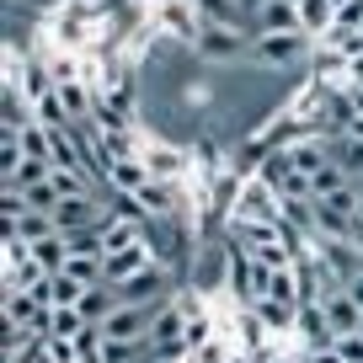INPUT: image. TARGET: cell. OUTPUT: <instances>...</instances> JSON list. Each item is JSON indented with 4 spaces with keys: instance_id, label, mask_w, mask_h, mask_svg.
I'll return each instance as SVG.
<instances>
[{
    "instance_id": "22",
    "label": "cell",
    "mask_w": 363,
    "mask_h": 363,
    "mask_svg": "<svg viewBox=\"0 0 363 363\" xmlns=\"http://www.w3.org/2000/svg\"><path fill=\"white\" fill-rule=\"evenodd\" d=\"M347 182H352L347 171H342L337 160H326V166H320L315 177H310V193H315V198H331V193H342V187H347Z\"/></svg>"
},
{
    "instance_id": "30",
    "label": "cell",
    "mask_w": 363,
    "mask_h": 363,
    "mask_svg": "<svg viewBox=\"0 0 363 363\" xmlns=\"http://www.w3.org/2000/svg\"><path fill=\"white\" fill-rule=\"evenodd\" d=\"M284 363H289V358H284Z\"/></svg>"
},
{
    "instance_id": "26",
    "label": "cell",
    "mask_w": 363,
    "mask_h": 363,
    "mask_svg": "<svg viewBox=\"0 0 363 363\" xmlns=\"http://www.w3.org/2000/svg\"><path fill=\"white\" fill-rule=\"evenodd\" d=\"M198 363H225V347H219V342H203V347H198Z\"/></svg>"
},
{
    "instance_id": "12",
    "label": "cell",
    "mask_w": 363,
    "mask_h": 363,
    "mask_svg": "<svg viewBox=\"0 0 363 363\" xmlns=\"http://www.w3.org/2000/svg\"><path fill=\"white\" fill-rule=\"evenodd\" d=\"M134 203H139V214H150V219H171L177 214V182H150Z\"/></svg>"
},
{
    "instance_id": "16",
    "label": "cell",
    "mask_w": 363,
    "mask_h": 363,
    "mask_svg": "<svg viewBox=\"0 0 363 363\" xmlns=\"http://www.w3.org/2000/svg\"><path fill=\"white\" fill-rule=\"evenodd\" d=\"M38 310H48V305H38L33 289H6V326H33Z\"/></svg>"
},
{
    "instance_id": "3",
    "label": "cell",
    "mask_w": 363,
    "mask_h": 363,
    "mask_svg": "<svg viewBox=\"0 0 363 363\" xmlns=\"http://www.w3.org/2000/svg\"><path fill=\"white\" fill-rule=\"evenodd\" d=\"M193 43H198L203 59H240V54H251L257 33H251V27H203Z\"/></svg>"
},
{
    "instance_id": "20",
    "label": "cell",
    "mask_w": 363,
    "mask_h": 363,
    "mask_svg": "<svg viewBox=\"0 0 363 363\" xmlns=\"http://www.w3.org/2000/svg\"><path fill=\"white\" fill-rule=\"evenodd\" d=\"M198 16H203V27H246L235 11V0H193Z\"/></svg>"
},
{
    "instance_id": "13",
    "label": "cell",
    "mask_w": 363,
    "mask_h": 363,
    "mask_svg": "<svg viewBox=\"0 0 363 363\" xmlns=\"http://www.w3.org/2000/svg\"><path fill=\"white\" fill-rule=\"evenodd\" d=\"M331 160H337V166L347 171L352 182H363V134H347V128H337V139H331Z\"/></svg>"
},
{
    "instance_id": "7",
    "label": "cell",
    "mask_w": 363,
    "mask_h": 363,
    "mask_svg": "<svg viewBox=\"0 0 363 363\" xmlns=\"http://www.w3.org/2000/svg\"><path fill=\"white\" fill-rule=\"evenodd\" d=\"M251 33H305V22H299V0H267L257 11V22H251Z\"/></svg>"
},
{
    "instance_id": "2",
    "label": "cell",
    "mask_w": 363,
    "mask_h": 363,
    "mask_svg": "<svg viewBox=\"0 0 363 363\" xmlns=\"http://www.w3.org/2000/svg\"><path fill=\"white\" fill-rule=\"evenodd\" d=\"M310 43H315L310 33H262L257 43H251V54H257L262 65L284 69V65H299V59L310 54Z\"/></svg>"
},
{
    "instance_id": "27",
    "label": "cell",
    "mask_w": 363,
    "mask_h": 363,
    "mask_svg": "<svg viewBox=\"0 0 363 363\" xmlns=\"http://www.w3.org/2000/svg\"><path fill=\"white\" fill-rule=\"evenodd\" d=\"M347 294H352V299H358V305H363V267H358V272H352V278H347Z\"/></svg>"
},
{
    "instance_id": "6",
    "label": "cell",
    "mask_w": 363,
    "mask_h": 363,
    "mask_svg": "<svg viewBox=\"0 0 363 363\" xmlns=\"http://www.w3.org/2000/svg\"><path fill=\"white\" fill-rule=\"evenodd\" d=\"M102 214H107V208H102V203H91V193H86V198H59V208H54V225L65 230V235H75V230L102 225Z\"/></svg>"
},
{
    "instance_id": "28",
    "label": "cell",
    "mask_w": 363,
    "mask_h": 363,
    "mask_svg": "<svg viewBox=\"0 0 363 363\" xmlns=\"http://www.w3.org/2000/svg\"><path fill=\"white\" fill-rule=\"evenodd\" d=\"M352 219L363 225V182H358V198H352Z\"/></svg>"
},
{
    "instance_id": "11",
    "label": "cell",
    "mask_w": 363,
    "mask_h": 363,
    "mask_svg": "<svg viewBox=\"0 0 363 363\" xmlns=\"http://www.w3.org/2000/svg\"><path fill=\"white\" fill-rule=\"evenodd\" d=\"M251 310H257V320H262L267 331H294V320H299V305H289V299H272V294L251 299Z\"/></svg>"
},
{
    "instance_id": "19",
    "label": "cell",
    "mask_w": 363,
    "mask_h": 363,
    "mask_svg": "<svg viewBox=\"0 0 363 363\" xmlns=\"http://www.w3.org/2000/svg\"><path fill=\"white\" fill-rule=\"evenodd\" d=\"M33 118H38L43 128H69V123H75V118H69V107H65V96H59V86L43 91V96L33 102Z\"/></svg>"
},
{
    "instance_id": "14",
    "label": "cell",
    "mask_w": 363,
    "mask_h": 363,
    "mask_svg": "<svg viewBox=\"0 0 363 363\" xmlns=\"http://www.w3.org/2000/svg\"><path fill=\"white\" fill-rule=\"evenodd\" d=\"M54 177V160H38V155H22L11 171H6V187L11 193H27V187H38V182Z\"/></svg>"
},
{
    "instance_id": "24",
    "label": "cell",
    "mask_w": 363,
    "mask_h": 363,
    "mask_svg": "<svg viewBox=\"0 0 363 363\" xmlns=\"http://www.w3.org/2000/svg\"><path fill=\"white\" fill-rule=\"evenodd\" d=\"M305 363H347V358L337 352V342H326V347H310V352H305Z\"/></svg>"
},
{
    "instance_id": "10",
    "label": "cell",
    "mask_w": 363,
    "mask_h": 363,
    "mask_svg": "<svg viewBox=\"0 0 363 363\" xmlns=\"http://www.w3.org/2000/svg\"><path fill=\"white\" fill-rule=\"evenodd\" d=\"M139 155H145V166H150V177H155V182L187 177V155H182V150H171V145H150V150H139Z\"/></svg>"
},
{
    "instance_id": "1",
    "label": "cell",
    "mask_w": 363,
    "mask_h": 363,
    "mask_svg": "<svg viewBox=\"0 0 363 363\" xmlns=\"http://www.w3.org/2000/svg\"><path fill=\"white\" fill-rule=\"evenodd\" d=\"M230 219H284V198H278V187L257 171V177H246V187H240Z\"/></svg>"
},
{
    "instance_id": "9",
    "label": "cell",
    "mask_w": 363,
    "mask_h": 363,
    "mask_svg": "<svg viewBox=\"0 0 363 363\" xmlns=\"http://www.w3.org/2000/svg\"><path fill=\"white\" fill-rule=\"evenodd\" d=\"M320 305H326L331 331H337V337H347V331H363V305L347 294V284H342V289H331V294L320 299Z\"/></svg>"
},
{
    "instance_id": "5",
    "label": "cell",
    "mask_w": 363,
    "mask_h": 363,
    "mask_svg": "<svg viewBox=\"0 0 363 363\" xmlns=\"http://www.w3.org/2000/svg\"><path fill=\"white\" fill-rule=\"evenodd\" d=\"M145 267H155L150 262V235L145 240H134V246H123V251H107V262H102V284H128L134 272H145Z\"/></svg>"
},
{
    "instance_id": "8",
    "label": "cell",
    "mask_w": 363,
    "mask_h": 363,
    "mask_svg": "<svg viewBox=\"0 0 363 363\" xmlns=\"http://www.w3.org/2000/svg\"><path fill=\"white\" fill-rule=\"evenodd\" d=\"M294 331L310 342V347H326V342H337V331H331V315H326V305H320V299H299Z\"/></svg>"
},
{
    "instance_id": "15",
    "label": "cell",
    "mask_w": 363,
    "mask_h": 363,
    "mask_svg": "<svg viewBox=\"0 0 363 363\" xmlns=\"http://www.w3.org/2000/svg\"><path fill=\"white\" fill-rule=\"evenodd\" d=\"M299 22L310 38H326L337 27V0H299Z\"/></svg>"
},
{
    "instance_id": "29",
    "label": "cell",
    "mask_w": 363,
    "mask_h": 363,
    "mask_svg": "<svg viewBox=\"0 0 363 363\" xmlns=\"http://www.w3.org/2000/svg\"><path fill=\"white\" fill-rule=\"evenodd\" d=\"M337 6H347V0H337Z\"/></svg>"
},
{
    "instance_id": "23",
    "label": "cell",
    "mask_w": 363,
    "mask_h": 363,
    "mask_svg": "<svg viewBox=\"0 0 363 363\" xmlns=\"http://www.w3.org/2000/svg\"><path fill=\"white\" fill-rule=\"evenodd\" d=\"M337 352L347 363H363V331H347V337H337Z\"/></svg>"
},
{
    "instance_id": "25",
    "label": "cell",
    "mask_w": 363,
    "mask_h": 363,
    "mask_svg": "<svg viewBox=\"0 0 363 363\" xmlns=\"http://www.w3.org/2000/svg\"><path fill=\"white\" fill-rule=\"evenodd\" d=\"M262 6H267V0H235V11H240V22H257V11H262Z\"/></svg>"
},
{
    "instance_id": "21",
    "label": "cell",
    "mask_w": 363,
    "mask_h": 363,
    "mask_svg": "<svg viewBox=\"0 0 363 363\" xmlns=\"http://www.w3.org/2000/svg\"><path fill=\"white\" fill-rule=\"evenodd\" d=\"M91 320L80 315V305H54L48 310V337H75V331H86Z\"/></svg>"
},
{
    "instance_id": "17",
    "label": "cell",
    "mask_w": 363,
    "mask_h": 363,
    "mask_svg": "<svg viewBox=\"0 0 363 363\" xmlns=\"http://www.w3.org/2000/svg\"><path fill=\"white\" fill-rule=\"evenodd\" d=\"M118 299H123V294H118L113 284H91L86 294H80V315H86V320H107L118 310Z\"/></svg>"
},
{
    "instance_id": "18",
    "label": "cell",
    "mask_w": 363,
    "mask_h": 363,
    "mask_svg": "<svg viewBox=\"0 0 363 363\" xmlns=\"http://www.w3.org/2000/svg\"><path fill=\"white\" fill-rule=\"evenodd\" d=\"M284 155H289V166H299L305 177H315V171L331 160V139H326V145H320V139H305V145H289Z\"/></svg>"
},
{
    "instance_id": "4",
    "label": "cell",
    "mask_w": 363,
    "mask_h": 363,
    "mask_svg": "<svg viewBox=\"0 0 363 363\" xmlns=\"http://www.w3.org/2000/svg\"><path fill=\"white\" fill-rule=\"evenodd\" d=\"M150 166H145V155H113L107 160V187H113V193H123V198H139L150 187Z\"/></svg>"
}]
</instances>
